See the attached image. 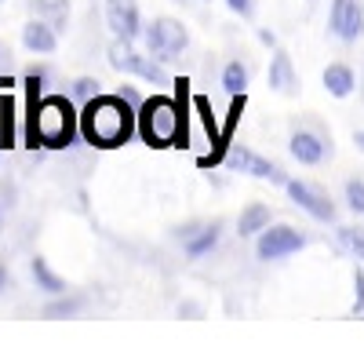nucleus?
<instances>
[{
	"label": "nucleus",
	"instance_id": "15",
	"mask_svg": "<svg viewBox=\"0 0 364 350\" xmlns=\"http://www.w3.org/2000/svg\"><path fill=\"white\" fill-rule=\"evenodd\" d=\"M324 88H328V95H336V99H346L353 95V88H357V77L346 63H328L324 66Z\"/></svg>",
	"mask_w": 364,
	"mask_h": 350
},
{
	"label": "nucleus",
	"instance_id": "10",
	"mask_svg": "<svg viewBox=\"0 0 364 350\" xmlns=\"http://www.w3.org/2000/svg\"><path fill=\"white\" fill-rule=\"evenodd\" d=\"M288 150H291V157H295L299 164H321V161L331 154V142L321 139L317 132L299 128V132H291V139H288Z\"/></svg>",
	"mask_w": 364,
	"mask_h": 350
},
{
	"label": "nucleus",
	"instance_id": "20",
	"mask_svg": "<svg viewBox=\"0 0 364 350\" xmlns=\"http://www.w3.org/2000/svg\"><path fill=\"white\" fill-rule=\"evenodd\" d=\"M84 307H87L84 296H66V292H63V296H55L41 314H44V317H73V314H80Z\"/></svg>",
	"mask_w": 364,
	"mask_h": 350
},
{
	"label": "nucleus",
	"instance_id": "16",
	"mask_svg": "<svg viewBox=\"0 0 364 350\" xmlns=\"http://www.w3.org/2000/svg\"><path fill=\"white\" fill-rule=\"evenodd\" d=\"M29 274H33L37 288H41V292H48V296H63V292H70V288H66V281L48 267V259H44V255H33V259H29Z\"/></svg>",
	"mask_w": 364,
	"mask_h": 350
},
{
	"label": "nucleus",
	"instance_id": "9",
	"mask_svg": "<svg viewBox=\"0 0 364 350\" xmlns=\"http://www.w3.org/2000/svg\"><path fill=\"white\" fill-rule=\"evenodd\" d=\"M230 168L233 171H248V175H255V179H269V183H288V175L273 164V161H266V157H259V154H252V150H245V146H240V150H233L230 154Z\"/></svg>",
	"mask_w": 364,
	"mask_h": 350
},
{
	"label": "nucleus",
	"instance_id": "18",
	"mask_svg": "<svg viewBox=\"0 0 364 350\" xmlns=\"http://www.w3.org/2000/svg\"><path fill=\"white\" fill-rule=\"evenodd\" d=\"M269 226V208L262 201H252L245 212H240V219H237V233L240 238H255V233H262Z\"/></svg>",
	"mask_w": 364,
	"mask_h": 350
},
{
	"label": "nucleus",
	"instance_id": "2",
	"mask_svg": "<svg viewBox=\"0 0 364 350\" xmlns=\"http://www.w3.org/2000/svg\"><path fill=\"white\" fill-rule=\"evenodd\" d=\"M139 132V121H135V106L128 99H120L117 92L113 95H95L80 106V135L84 142H91L95 150H117L124 146L132 135Z\"/></svg>",
	"mask_w": 364,
	"mask_h": 350
},
{
	"label": "nucleus",
	"instance_id": "30",
	"mask_svg": "<svg viewBox=\"0 0 364 350\" xmlns=\"http://www.w3.org/2000/svg\"><path fill=\"white\" fill-rule=\"evenodd\" d=\"M343 4H346V0H336V4H331V18H336V15L343 11ZM331 18H328V22H331Z\"/></svg>",
	"mask_w": 364,
	"mask_h": 350
},
{
	"label": "nucleus",
	"instance_id": "1",
	"mask_svg": "<svg viewBox=\"0 0 364 350\" xmlns=\"http://www.w3.org/2000/svg\"><path fill=\"white\" fill-rule=\"evenodd\" d=\"M41 80L44 73H29L26 77V146H48V150H66L73 146L80 132V113L73 110V99L66 95H48L41 99Z\"/></svg>",
	"mask_w": 364,
	"mask_h": 350
},
{
	"label": "nucleus",
	"instance_id": "23",
	"mask_svg": "<svg viewBox=\"0 0 364 350\" xmlns=\"http://www.w3.org/2000/svg\"><path fill=\"white\" fill-rule=\"evenodd\" d=\"M15 106H11V99H4L0 102V146H15Z\"/></svg>",
	"mask_w": 364,
	"mask_h": 350
},
{
	"label": "nucleus",
	"instance_id": "31",
	"mask_svg": "<svg viewBox=\"0 0 364 350\" xmlns=\"http://www.w3.org/2000/svg\"><path fill=\"white\" fill-rule=\"evenodd\" d=\"M353 142H357V150L364 154V132H357V135H353Z\"/></svg>",
	"mask_w": 364,
	"mask_h": 350
},
{
	"label": "nucleus",
	"instance_id": "29",
	"mask_svg": "<svg viewBox=\"0 0 364 350\" xmlns=\"http://www.w3.org/2000/svg\"><path fill=\"white\" fill-rule=\"evenodd\" d=\"M8 288H11V274H8V267H4V262H0V296H4Z\"/></svg>",
	"mask_w": 364,
	"mask_h": 350
},
{
	"label": "nucleus",
	"instance_id": "27",
	"mask_svg": "<svg viewBox=\"0 0 364 350\" xmlns=\"http://www.w3.org/2000/svg\"><path fill=\"white\" fill-rule=\"evenodd\" d=\"M117 95H120V99H128V102H132L135 110L142 106V95L135 92V88H132V84H120V88H117Z\"/></svg>",
	"mask_w": 364,
	"mask_h": 350
},
{
	"label": "nucleus",
	"instance_id": "7",
	"mask_svg": "<svg viewBox=\"0 0 364 350\" xmlns=\"http://www.w3.org/2000/svg\"><path fill=\"white\" fill-rule=\"evenodd\" d=\"M284 190H288V197L299 204V208L310 212L317 223H336V204L328 201L324 190H317V186H310V183H302V179H288Z\"/></svg>",
	"mask_w": 364,
	"mask_h": 350
},
{
	"label": "nucleus",
	"instance_id": "25",
	"mask_svg": "<svg viewBox=\"0 0 364 350\" xmlns=\"http://www.w3.org/2000/svg\"><path fill=\"white\" fill-rule=\"evenodd\" d=\"M353 317H364V270L353 267Z\"/></svg>",
	"mask_w": 364,
	"mask_h": 350
},
{
	"label": "nucleus",
	"instance_id": "5",
	"mask_svg": "<svg viewBox=\"0 0 364 350\" xmlns=\"http://www.w3.org/2000/svg\"><path fill=\"white\" fill-rule=\"evenodd\" d=\"M142 41H146V51L154 55L157 63H171V58H178L190 48V29L171 15H161V18L142 26Z\"/></svg>",
	"mask_w": 364,
	"mask_h": 350
},
{
	"label": "nucleus",
	"instance_id": "6",
	"mask_svg": "<svg viewBox=\"0 0 364 350\" xmlns=\"http://www.w3.org/2000/svg\"><path fill=\"white\" fill-rule=\"evenodd\" d=\"M306 248V238L295 230V226H288V223H277V226H266L262 233H259V241H255V252H259V259H284V255H295V252H302Z\"/></svg>",
	"mask_w": 364,
	"mask_h": 350
},
{
	"label": "nucleus",
	"instance_id": "14",
	"mask_svg": "<svg viewBox=\"0 0 364 350\" xmlns=\"http://www.w3.org/2000/svg\"><path fill=\"white\" fill-rule=\"evenodd\" d=\"M219 245V223H211V226H200V230H182V248H186L190 259H200L208 255L211 248Z\"/></svg>",
	"mask_w": 364,
	"mask_h": 350
},
{
	"label": "nucleus",
	"instance_id": "26",
	"mask_svg": "<svg viewBox=\"0 0 364 350\" xmlns=\"http://www.w3.org/2000/svg\"><path fill=\"white\" fill-rule=\"evenodd\" d=\"M226 8L240 18H252L255 15V0H226Z\"/></svg>",
	"mask_w": 364,
	"mask_h": 350
},
{
	"label": "nucleus",
	"instance_id": "32",
	"mask_svg": "<svg viewBox=\"0 0 364 350\" xmlns=\"http://www.w3.org/2000/svg\"><path fill=\"white\" fill-rule=\"evenodd\" d=\"M0 223H4V201H0Z\"/></svg>",
	"mask_w": 364,
	"mask_h": 350
},
{
	"label": "nucleus",
	"instance_id": "12",
	"mask_svg": "<svg viewBox=\"0 0 364 350\" xmlns=\"http://www.w3.org/2000/svg\"><path fill=\"white\" fill-rule=\"evenodd\" d=\"M22 48H26L29 55H51V51L58 48V29H55L48 18L33 15V18L22 26Z\"/></svg>",
	"mask_w": 364,
	"mask_h": 350
},
{
	"label": "nucleus",
	"instance_id": "24",
	"mask_svg": "<svg viewBox=\"0 0 364 350\" xmlns=\"http://www.w3.org/2000/svg\"><path fill=\"white\" fill-rule=\"evenodd\" d=\"M346 208L364 216V179H346Z\"/></svg>",
	"mask_w": 364,
	"mask_h": 350
},
{
	"label": "nucleus",
	"instance_id": "28",
	"mask_svg": "<svg viewBox=\"0 0 364 350\" xmlns=\"http://www.w3.org/2000/svg\"><path fill=\"white\" fill-rule=\"evenodd\" d=\"M259 41H262L266 48H277V33H273V29H259Z\"/></svg>",
	"mask_w": 364,
	"mask_h": 350
},
{
	"label": "nucleus",
	"instance_id": "19",
	"mask_svg": "<svg viewBox=\"0 0 364 350\" xmlns=\"http://www.w3.org/2000/svg\"><path fill=\"white\" fill-rule=\"evenodd\" d=\"M248 80H252V70L245 66V63H237V58H233V63H226L223 66V92L226 95H245L248 92Z\"/></svg>",
	"mask_w": 364,
	"mask_h": 350
},
{
	"label": "nucleus",
	"instance_id": "21",
	"mask_svg": "<svg viewBox=\"0 0 364 350\" xmlns=\"http://www.w3.org/2000/svg\"><path fill=\"white\" fill-rule=\"evenodd\" d=\"M339 245L364 259V226H339Z\"/></svg>",
	"mask_w": 364,
	"mask_h": 350
},
{
	"label": "nucleus",
	"instance_id": "4",
	"mask_svg": "<svg viewBox=\"0 0 364 350\" xmlns=\"http://www.w3.org/2000/svg\"><path fill=\"white\" fill-rule=\"evenodd\" d=\"M109 66L117 70V73H128V77H139V80H146V84H157V88H168L171 84V77H168V70H164V63H157L154 55H142V51H135L132 48V41H113L109 44Z\"/></svg>",
	"mask_w": 364,
	"mask_h": 350
},
{
	"label": "nucleus",
	"instance_id": "3",
	"mask_svg": "<svg viewBox=\"0 0 364 350\" xmlns=\"http://www.w3.org/2000/svg\"><path fill=\"white\" fill-rule=\"evenodd\" d=\"M139 121V135L146 146L164 150V146H178L186 135V113L178 110V102L171 95H149L142 99V106L135 110Z\"/></svg>",
	"mask_w": 364,
	"mask_h": 350
},
{
	"label": "nucleus",
	"instance_id": "8",
	"mask_svg": "<svg viewBox=\"0 0 364 350\" xmlns=\"http://www.w3.org/2000/svg\"><path fill=\"white\" fill-rule=\"evenodd\" d=\"M106 22L120 41H139L146 26L139 15V0H106Z\"/></svg>",
	"mask_w": 364,
	"mask_h": 350
},
{
	"label": "nucleus",
	"instance_id": "22",
	"mask_svg": "<svg viewBox=\"0 0 364 350\" xmlns=\"http://www.w3.org/2000/svg\"><path fill=\"white\" fill-rule=\"evenodd\" d=\"M95 95H99V80H95V77H77L73 88H70V99H73L77 106H84L87 99H95Z\"/></svg>",
	"mask_w": 364,
	"mask_h": 350
},
{
	"label": "nucleus",
	"instance_id": "11",
	"mask_svg": "<svg viewBox=\"0 0 364 350\" xmlns=\"http://www.w3.org/2000/svg\"><path fill=\"white\" fill-rule=\"evenodd\" d=\"M269 92H277L284 99L299 95V73L291 66V55L281 48H273V58H269Z\"/></svg>",
	"mask_w": 364,
	"mask_h": 350
},
{
	"label": "nucleus",
	"instance_id": "33",
	"mask_svg": "<svg viewBox=\"0 0 364 350\" xmlns=\"http://www.w3.org/2000/svg\"><path fill=\"white\" fill-rule=\"evenodd\" d=\"M0 4H4V0H0Z\"/></svg>",
	"mask_w": 364,
	"mask_h": 350
},
{
	"label": "nucleus",
	"instance_id": "17",
	"mask_svg": "<svg viewBox=\"0 0 364 350\" xmlns=\"http://www.w3.org/2000/svg\"><path fill=\"white\" fill-rule=\"evenodd\" d=\"M29 11L48 18L58 33H66V26H70V0H29Z\"/></svg>",
	"mask_w": 364,
	"mask_h": 350
},
{
	"label": "nucleus",
	"instance_id": "13",
	"mask_svg": "<svg viewBox=\"0 0 364 350\" xmlns=\"http://www.w3.org/2000/svg\"><path fill=\"white\" fill-rule=\"evenodd\" d=\"M328 26H331V33L343 37V41H350V44L360 41V37H364V8H360V0H346L343 11L331 18Z\"/></svg>",
	"mask_w": 364,
	"mask_h": 350
}]
</instances>
